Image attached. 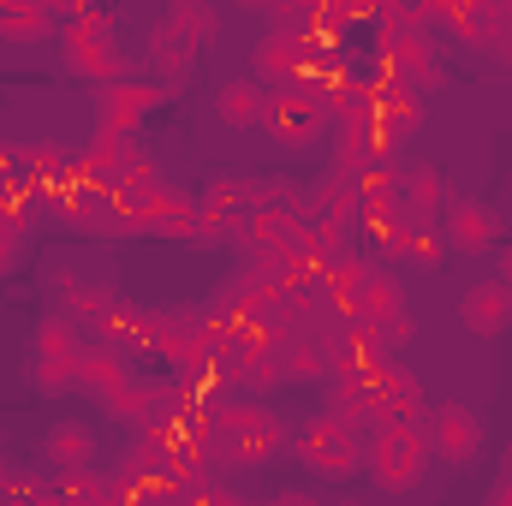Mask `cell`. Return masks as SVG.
Here are the masks:
<instances>
[{
  "mask_svg": "<svg viewBox=\"0 0 512 506\" xmlns=\"http://www.w3.org/2000/svg\"><path fill=\"white\" fill-rule=\"evenodd\" d=\"M292 453L304 459V471H316V477H328V483H346V477H358L364 459H370L364 417L322 411V417H310V423L292 435Z\"/></svg>",
  "mask_w": 512,
  "mask_h": 506,
  "instance_id": "6da1fadb",
  "label": "cell"
},
{
  "mask_svg": "<svg viewBox=\"0 0 512 506\" xmlns=\"http://www.w3.org/2000/svg\"><path fill=\"white\" fill-rule=\"evenodd\" d=\"M429 435H423V417H411V423H376L370 429V459H364V471L376 477V489L387 495H405V489H417L423 483V471H429Z\"/></svg>",
  "mask_w": 512,
  "mask_h": 506,
  "instance_id": "7a4b0ae2",
  "label": "cell"
},
{
  "mask_svg": "<svg viewBox=\"0 0 512 506\" xmlns=\"http://www.w3.org/2000/svg\"><path fill=\"white\" fill-rule=\"evenodd\" d=\"M60 48H66V66H72L78 78H90V84L126 78V54H120V42H114V30H108V12H102V6H90L84 18L60 24Z\"/></svg>",
  "mask_w": 512,
  "mask_h": 506,
  "instance_id": "3957f363",
  "label": "cell"
},
{
  "mask_svg": "<svg viewBox=\"0 0 512 506\" xmlns=\"http://www.w3.org/2000/svg\"><path fill=\"white\" fill-rule=\"evenodd\" d=\"M262 126H268V137H274L280 149H310V143H322V131L334 126V120H328V108H322L304 84H286V90H268Z\"/></svg>",
  "mask_w": 512,
  "mask_h": 506,
  "instance_id": "277c9868",
  "label": "cell"
},
{
  "mask_svg": "<svg viewBox=\"0 0 512 506\" xmlns=\"http://www.w3.org/2000/svg\"><path fill=\"white\" fill-rule=\"evenodd\" d=\"M149 352L161 364H191V358H209V304H179V310H155L149 322Z\"/></svg>",
  "mask_w": 512,
  "mask_h": 506,
  "instance_id": "5b68a950",
  "label": "cell"
},
{
  "mask_svg": "<svg viewBox=\"0 0 512 506\" xmlns=\"http://www.w3.org/2000/svg\"><path fill=\"white\" fill-rule=\"evenodd\" d=\"M173 96V84H161V78H114V84H96V102H102V131H137L161 102Z\"/></svg>",
  "mask_w": 512,
  "mask_h": 506,
  "instance_id": "8992f818",
  "label": "cell"
},
{
  "mask_svg": "<svg viewBox=\"0 0 512 506\" xmlns=\"http://www.w3.org/2000/svg\"><path fill=\"white\" fill-rule=\"evenodd\" d=\"M423 435H429V453L435 459H447V465H471L477 453H483V423H477V411H465V405H423Z\"/></svg>",
  "mask_w": 512,
  "mask_h": 506,
  "instance_id": "52a82bcc",
  "label": "cell"
},
{
  "mask_svg": "<svg viewBox=\"0 0 512 506\" xmlns=\"http://www.w3.org/2000/svg\"><path fill=\"white\" fill-rule=\"evenodd\" d=\"M411 417H423V381L405 364H393V352H387L376 364V381H370V429L376 423H411Z\"/></svg>",
  "mask_w": 512,
  "mask_h": 506,
  "instance_id": "ba28073f",
  "label": "cell"
},
{
  "mask_svg": "<svg viewBox=\"0 0 512 506\" xmlns=\"http://www.w3.org/2000/svg\"><path fill=\"white\" fill-rule=\"evenodd\" d=\"M441 233H447V245H453L459 256H483V251H495L501 221H495V209H489V203L453 197V203L441 209Z\"/></svg>",
  "mask_w": 512,
  "mask_h": 506,
  "instance_id": "9c48e42d",
  "label": "cell"
},
{
  "mask_svg": "<svg viewBox=\"0 0 512 506\" xmlns=\"http://www.w3.org/2000/svg\"><path fill=\"white\" fill-rule=\"evenodd\" d=\"M459 322L477 334V340H501L512 328V286L495 274V280H477L465 298H459Z\"/></svg>",
  "mask_w": 512,
  "mask_h": 506,
  "instance_id": "30bf717a",
  "label": "cell"
},
{
  "mask_svg": "<svg viewBox=\"0 0 512 506\" xmlns=\"http://www.w3.org/2000/svg\"><path fill=\"white\" fill-rule=\"evenodd\" d=\"M108 411L120 417V423H149V417H167V411H179V387H173V376H131L114 399H108Z\"/></svg>",
  "mask_w": 512,
  "mask_h": 506,
  "instance_id": "8fae6325",
  "label": "cell"
},
{
  "mask_svg": "<svg viewBox=\"0 0 512 506\" xmlns=\"http://www.w3.org/2000/svg\"><path fill=\"white\" fill-rule=\"evenodd\" d=\"M131 376H137V370H131V358H126V352H114V346H102V340L78 352V393H90V399H102V405H108Z\"/></svg>",
  "mask_w": 512,
  "mask_h": 506,
  "instance_id": "7c38bea8",
  "label": "cell"
},
{
  "mask_svg": "<svg viewBox=\"0 0 512 506\" xmlns=\"http://www.w3.org/2000/svg\"><path fill=\"white\" fill-rule=\"evenodd\" d=\"M274 364H280L286 381H328V370H334L328 352H322V340H316V328H280Z\"/></svg>",
  "mask_w": 512,
  "mask_h": 506,
  "instance_id": "4fadbf2b",
  "label": "cell"
},
{
  "mask_svg": "<svg viewBox=\"0 0 512 506\" xmlns=\"http://www.w3.org/2000/svg\"><path fill=\"white\" fill-rule=\"evenodd\" d=\"M423 30H447L459 42H483L489 30V0H417Z\"/></svg>",
  "mask_w": 512,
  "mask_h": 506,
  "instance_id": "5bb4252c",
  "label": "cell"
},
{
  "mask_svg": "<svg viewBox=\"0 0 512 506\" xmlns=\"http://www.w3.org/2000/svg\"><path fill=\"white\" fill-rule=\"evenodd\" d=\"M149 322H155V310H143V304H131V298H114V310L96 322V340L102 346H114V352H149Z\"/></svg>",
  "mask_w": 512,
  "mask_h": 506,
  "instance_id": "9a60e30c",
  "label": "cell"
},
{
  "mask_svg": "<svg viewBox=\"0 0 512 506\" xmlns=\"http://www.w3.org/2000/svg\"><path fill=\"white\" fill-rule=\"evenodd\" d=\"M197 54H203V48H197L191 36H179V30H173L167 18H161V24L149 30V66H155V78H161V84H173V90H179V84L191 78Z\"/></svg>",
  "mask_w": 512,
  "mask_h": 506,
  "instance_id": "2e32d148",
  "label": "cell"
},
{
  "mask_svg": "<svg viewBox=\"0 0 512 506\" xmlns=\"http://www.w3.org/2000/svg\"><path fill=\"white\" fill-rule=\"evenodd\" d=\"M215 114H221V126H233V131L262 126V114H268V84H262V78H233V84H221Z\"/></svg>",
  "mask_w": 512,
  "mask_h": 506,
  "instance_id": "e0dca14e",
  "label": "cell"
},
{
  "mask_svg": "<svg viewBox=\"0 0 512 506\" xmlns=\"http://www.w3.org/2000/svg\"><path fill=\"white\" fill-rule=\"evenodd\" d=\"M60 30L48 0H0V36L6 42H48Z\"/></svg>",
  "mask_w": 512,
  "mask_h": 506,
  "instance_id": "ac0fdd59",
  "label": "cell"
},
{
  "mask_svg": "<svg viewBox=\"0 0 512 506\" xmlns=\"http://www.w3.org/2000/svg\"><path fill=\"white\" fill-rule=\"evenodd\" d=\"M393 316H405V286H399V274L370 262V274L358 286V322H393Z\"/></svg>",
  "mask_w": 512,
  "mask_h": 506,
  "instance_id": "d6986e66",
  "label": "cell"
},
{
  "mask_svg": "<svg viewBox=\"0 0 512 506\" xmlns=\"http://www.w3.org/2000/svg\"><path fill=\"white\" fill-rule=\"evenodd\" d=\"M42 459H48L54 471H66V465H96V435H90L84 423H54V429L42 435Z\"/></svg>",
  "mask_w": 512,
  "mask_h": 506,
  "instance_id": "ffe728a7",
  "label": "cell"
},
{
  "mask_svg": "<svg viewBox=\"0 0 512 506\" xmlns=\"http://www.w3.org/2000/svg\"><path fill=\"white\" fill-rule=\"evenodd\" d=\"M84 322L72 316V310H48L42 322H36V358H78L84 352V334H78Z\"/></svg>",
  "mask_w": 512,
  "mask_h": 506,
  "instance_id": "44dd1931",
  "label": "cell"
},
{
  "mask_svg": "<svg viewBox=\"0 0 512 506\" xmlns=\"http://www.w3.org/2000/svg\"><path fill=\"white\" fill-rule=\"evenodd\" d=\"M399 197L411 203V209H423V215H441L453 197H447V179H441V167H405V179H399Z\"/></svg>",
  "mask_w": 512,
  "mask_h": 506,
  "instance_id": "7402d4cb",
  "label": "cell"
},
{
  "mask_svg": "<svg viewBox=\"0 0 512 506\" xmlns=\"http://www.w3.org/2000/svg\"><path fill=\"white\" fill-rule=\"evenodd\" d=\"M167 24H173L179 36H191L197 48H215V30H221V18H215L209 0H173V6H167Z\"/></svg>",
  "mask_w": 512,
  "mask_h": 506,
  "instance_id": "603a6c76",
  "label": "cell"
},
{
  "mask_svg": "<svg viewBox=\"0 0 512 506\" xmlns=\"http://www.w3.org/2000/svg\"><path fill=\"white\" fill-rule=\"evenodd\" d=\"M203 209H215V215H245V209H251V179H245V173H209Z\"/></svg>",
  "mask_w": 512,
  "mask_h": 506,
  "instance_id": "cb8c5ba5",
  "label": "cell"
},
{
  "mask_svg": "<svg viewBox=\"0 0 512 506\" xmlns=\"http://www.w3.org/2000/svg\"><path fill=\"white\" fill-rule=\"evenodd\" d=\"M30 387L48 393V399L72 393V387H78V358H36V364H30Z\"/></svg>",
  "mask_w": 512,
  "mask_h": 506,
  "instance_id": "d4e9b609",
  "label": "cell"
},
{
  "mask_svg": "<svg viewBox=\"0 0 512 506\" xmlns=\"http://www.w3.org/2000/svg\"><path fill=\"white\" fill-rule=\"evenodd\" d=\"M114 298H120L114 286H84V280H78V292H72V298H66L60 310H72L78 322H90V328H96V322H102V316L114 310Z\"/></svg>",
  "mask_w": 512,
  "mask_h": 506,
  "instance_id": "484cf974",
  "label": "cell"
},
{
  "mask_svg": "<svg viewBox=\"0 0 512 506\" xmlns=\"http://www.w3.org/2000/svg\"><path fill=\"white\" fill-rule=\"evenodd\" d=\"M399 179H405V173H393L387 161H370V167H358V173H352L358 197H393V191H399Z\"/></svg>",
  "mask_w": 512,
  "mask_h": 506,
  "instance_id": "4316f807",
  "label": "cell"
},
{
  "mask_svg": "<svg viewBox=\"0 0 512 506\" xmlns=\"http://www.w3.org/2000/svg\"><path fill=\"white\" fill-rule=\"evenodd\" d=\"M48 292H54V298H60V304H66V298H72V292H78V274H72V268H66V262H48Z\"/></svg>",
  "mask_w": 512,
  "mask_h": 506,
  "instance_id": "83f0119b",
  "label": "cell"
},
{
  "mask_svg": "<svg viewBox=\"0 0 512 506\" xmlns=\"http://www.w3.org/2000/svg\"><path fill=\"white\" fill-rule=\"evenodd\" d=\"M48 6H54V18H60V24H72V18H84L96 0H48Z\"/></svg>",
  "mask_w": 512,
  "mask_h": 506,
  "instance_id": "f1b7e54d",
  "label": "cell"
},
{
  "mask_svg": "<svg viewBox=\"0 0 512 506\" xmlns=\"http://www.w3.org/2000/svg\"><path fill=\"white\" fill-rule=\"evenodd\" d=\"M489 506H512V477H501V483L489 489Z\"/></svg>",
  "mask_w": 512,
  "mask_h": 506,
  "instance_id": "f546056e",
  "label": "cell"
},
{
  "mask_svg": "<svg viewBox=\"0 0 512 506\" xmlns=\"http://www.w3.org/2000/svg\"><path fill=\"white\" fill-rule=\"evenodd\" d=\"M501 280L512 286V245H501Z\"/></svg>",
  "mask_w": 512,
  "mask_h": 506,
  "instance_id": "4dcf8cb0",
  "label": "cell"
},
{
  "mask_svg": "<svg viewBox=\"0 0 512 506\" xmlns=\"http://www.w3.org/2000/svg\"><path fill=\"white\" fill-rule=\"evenodd\" d=\"M6 483H12V477H6V459H0V495H6Z\"/></svg>",
  "mask_w": 512,
  "mask_h": 506,
  "instance_id": "1f68e13d",
  "label": "cell"
},
{
  "mask_svg": "<svg viewBox=\"0 0 512 506\" xmlns=\"http://www.w3.org/2000/svg\"><path fill=\"white\" fill-rule=\"evenodd\" d=\"M233 6H268V0H233Z\"/></svg>",
  "mask_w": 512,
  "mask_h": 506,
  "instance_id": "d6a6232c",
  "label": "cell"
},
{
  "mask_svg": "<svg viewBox=\"0 0 512 506\" xmlns=\"http://www.w3.org/2000/svg\"><path fill=\"white\" fill-rule=\"evenodd\" d=\"M507 477H512V447H507Z\"/></svg>",
  "mask_w": 512,
  "mask_h": 506,
  "instance_id": "836d02e7",
  "label": "cell"
},
{
  "mask_svg": "<svg viewBox=\"0 0 512 506\" xmlns=\"http://www.w3.org/2000/svg\"><path fill=\"white\" fill-rule=\"evenodd\" d=\"M382 6H405V0H382Z\"/></svg>",
  "mask_w": 512,
  "mask_h": 506,
  "instance_id": "e575fe53",
  "label": "cell"
}]
</instances>
